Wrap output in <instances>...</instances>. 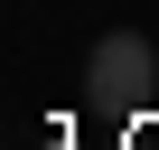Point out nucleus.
Segmentation results:
<instances>
[{
	"label": "nucleus",
	"mask_w": 159,
	"mask_h": 150,
	"mask_svg": "<svg viewBox=\"0 0 159 150\" xmlns=\"http://www.w3.org/2000/svg\"><path fill=\"white\" fill-rule=\"evenodd\" d=\"M84 94H94L103 113H140V103L159 94V47H150L140 28H103L94 56H84Z\"/></svg>",
	"instance_id": "1"
}]
</instances>
